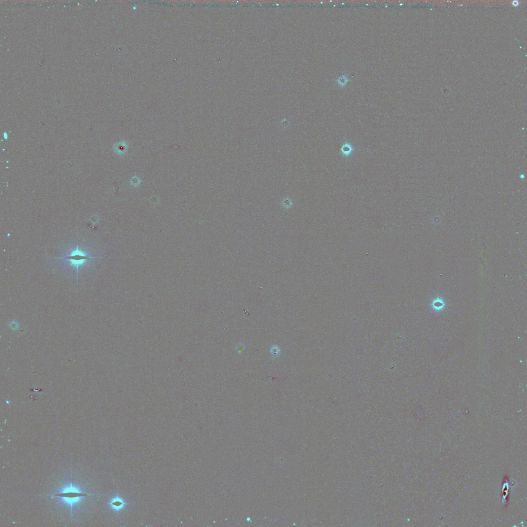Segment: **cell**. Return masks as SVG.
<instances>
[{"instance_id":"1","label":"cell","mask_w":527,"mask_h":527,"mask_svg":"<svg viewBox=\"0 0 527 527\" xmlns=\"http://www.w3.org/2000/svg\"><path fill=\"white\" fill-rule=\"evenodd\" d=\"M88 496L90 495L82 492L78 488L72 485L65 487L62 492L55 495V497L60 498L71 505L77 503L82 498Z\"/></svg>"},{"instance_id":"2","label":"cell","mask_w":527,"mask_h":527,"mask_svg":"<svg viewBox=\"0 0 527 527\" xmlns=\"http://www.w3.org/2000/svg\"><path fill=\"white\" fill-rule=\"evenodd\" d=\"M95 257H93L88 255L87 254L83 252L82 251L79 250V247L77 246L76 250L73 251L71 253L65 256L58 257L57 258L64 259L67 261L71 262V265H73L74 267H76L77 269V273L78 277L79 266L82 265V264H84L90 259Z\"/></svg>"}]
</instances>
